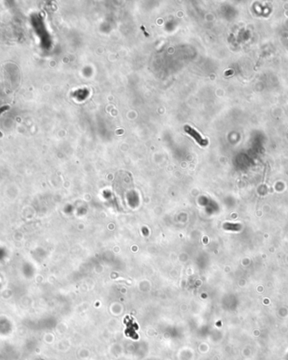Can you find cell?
<instances>
[{
    "instance_id": "obj_1",
    "label": "cell",
    "mask_w": 288,
    "mask_h": 360,
    "mask_svg": "<svg viewBox=\"0 0 288 360\" xmlns=\"http://www.w3.org/2000/svg\"><path fill=\"white\" fill-rule=\"evenodd\" d=\"M185 131L186 133H188L190 135H191L192 137L196 141V142H198V144H200L201 146H202V147H204V146H207V140L202 138L201 135L199 134L198 132L196 131L195 130L193 129L192 127H190V126H185Z\"/></svg>"
}]
</instances>
